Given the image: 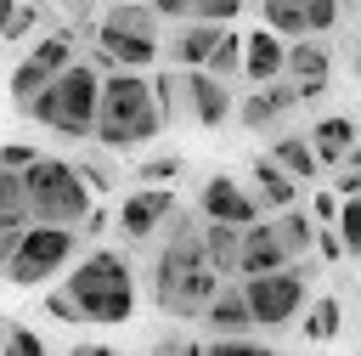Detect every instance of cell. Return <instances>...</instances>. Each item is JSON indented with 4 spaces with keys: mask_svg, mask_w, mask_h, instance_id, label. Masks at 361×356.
<instances>
[{
    "mask_svg": "<svg viewBox=\"0 0 361 356\" xmlns=\"http://www.w3.org/2000/svg\"><path fill=\"white\" fill-rule=\"evenodd\" d=\"M214 288H220V271L203 254V226L186 209H175L169 215V243H164L158 271H152V299H158L164 316H203Z\"/></svg>",
    "mask_w": 361,
    "mask_h": 356,
    "instance_id": "obj_1",
    "label": "cell"
},
{
    "mask_svg": "<svg viewBox=\"0 0 361 356\" xmlns=\"http://www.w3.org/2000/svg\"><path fill=\"white\" fill-rule=\"evenodd\" d=\"M158 130H169L158 90L147 79V68H107L102 73V113H96V147L118 153L135 141H152Z\"/></svg>",
    "mask_w": 361,
    "mask_h": 356,
    "instance_id": "obj_2",
    "label": "cell"
},
{
    "mask_svg": "<svg viewBox=\"0 0 361 356\" xmlns=\"http://www.w3.org/2000/svg\"><path fill=\"white\" fill-rule=\"evenodd\" d=\"M96 113H102V68L85 62V57H73L34 96V107L23 119H34V124H45V130H56L68 141H96Z\"/></svg>",
    "mask_w": 361,
    "mask_h": 356,
    "instance_id": "obj_3",
    "label": "cell"
},
{
    "mask_svg": "<svg viewBox=\"0 0 361 356\" xmlns=\"http://www.w3.org/2000/svg\"><path fill=\"white\" fill-rule=\"evenodd\" d=\"M62 288L73 294L79 316H85V322H102V328L130 322V311H135V277H130V260L113 254V249H90V254L73 266V277H68Z\"/></svg>",
    "mask_w": 361,
    "mask_h": 356,
    "instance_id": "obj_4",
    "label": "cell"
},
{
    "mask_svg": "<svg viewBox=\"0 0 361 356\" xmlns=\"http://www.w3.org/2000/svg\"><path fill=\"white\" fill-rule=\"evenodd\" d=\"M28 181V203H34V220H56V226H85V215L96 209V186L85 181L79 164L68 158H34L23 170Z\"/></svg>",
    "mask_w": 361,
    "mask_h": 356,
    "instance_id": "obj_5",
    "label": "cell"
},
{
    "mask_svg": "<svg viewBox=\"0 0 361 356\" xmlns=\"http://www.w3.org/2000/svg\"><path fill=\"white\" fill-rule=\"evenodd\" d=\"M158 6H107L96 23V62L102 68H152L158 62Z\"/></svg>",
    "mask_w": 361,
    "mask_h": 356,
    "instance_id": "obj_6",
    "label": "cell"
},
{
    "mask_svg": "<svg viewBox=\"0 0 361 356\" xmlns=\"http://www.w3.org/2000/svg\"><path fill=\"white\" fill-rule=\"evenodd\" d=\"M79 237L85 232H73V226H56V220H34L28 232H23V243H17V254H11V266L0 271L11 288H45L51 277H62V266L79 254Z\"/></svg>",
    "mask_w": 361,
    "mask_h": 356,
    "instance_id": "obj_7",
    "label": "cell"
},
{
    "mask_svg": "<svg viewBox=\"0 0 361 356\" xmlns=\"http://www.w3.org/2000/svg\"><path fill=\"white\" fill-rule=\"evenodd\" d=\"M305 260H288V266H276V271H259V277H243V294H248V305H254V328L259 333H282L288 322H299V311H305Z\"/></svg>",
    "mask_w": 361,
    "mask_h": 356,
    "instance_id": "obj_8",
    "label": "cell"
},
{
    "mask_svg": "<svg viewBox=\"0 0 361 356\" xmlns=\"http://www.w3.org/2000/svg\"><path fill=\"white\" fill-rule=\"evenodd\" d=\"M73 57H79V51H73V40H68V34H45V40H39V45H34L17 68H11V96H17V113H28V107H34V96H39V90H45V85H51V79L73 62Z\"/></svg>",
    "mask_w": 361,
    "mask_h": 356,
    "instance_id": "obj_9",
    "label": "cell"
},
{
    "mask_svg": "<svg viewBox=\"0 0 361 356\" xmlns=\"http://www.w3.org/2000/svg\"><path fill=\"white\" fill-rule=\"evenodd\" d=\"M259 198L237 181V175H226V170H214L203 186H197V215L203 220H231V226H254L259 220Z\"/></svg>",
    "mask_w": 361,
    "mask_h": 356,
    "instance_id": "obj_10",
    "label": "cell"
},
{
    "mask_svg": "<svg viewBox=\"0 0 361 356\" xmlns=\"http://www.w3.org/2000/svg\"><path fill=\"white\" fill-rule=\"evenodd\" d=\"M175 209H180V203H175V192H169V186H135V192L118 203V232H124L130 243H141V237L164 232Z\"/></svg>",
    "mask_w": 361,
    "mask_h": 356,
    "instance_id": "obj_11",
    "label": "cell"
},
{
    "mask_svg": "<svg viewBox=\"0 0 361 356\" xmlns=\"http://www.w3.org/2000/svg\"><path fill=\"white\" fill-rule=\"evenodd\" d=\"M180 73H186V107H192V124L220 130V124L237 113V102H231V79H220V73H209V68H180Z\"/></svg>",
    "mask_w": 361,
    "mask_h": 356,
    "instance_id": "obj_12",
    "label": "cell"
},
{
    "mask_svg": "<svg viewBox=\"0 0 361 356\" xmlns=\"http://www.w3.org/2000/svg\"><path fill=\"white\" fill-rule=\"evenodd\" d=\"M305 96H299V85L282 73V79H271V85H254V96H243L237 102V119H243V130H271L282 113H293Z\"/></svg>",
    "mask_w": 361,
    "mask_h": 356,
    "instance_id": "obj_13",
    "label": "cell"
},
{
    "mask_svg": "<svg viewBox=\"0 0 361 356\" xmlns=\"http://www.w3.org/2000/svg\"><path fill=\"white\" fill-rule=\"evenodd\" d=\"M282 73H288V40L276 28H265V23L254 34H243V79L248 85H271Z\"/></svg>",
    "mask_w": 361,
    "mask_h": 356,
    "instance_id": "obj_14",
    "label": "cell"
},
{
    "mask_svg": "<svg viewBox=\"0 0 361 356\" xmlns=\"http://www.w3.org/2000/svg\"><path fill=\"white\" fill-rule=\"evenodd\" d=\"M327 73H333V57H327V45H316V34L288 40V79L299 85L305 102H316L327 90Z\"/></svg>",
    "mask_w": 361,
    "mask_h": 356,
    "instance_id": "obj_15",
    "label": "cell"
},
{
    "mask_svg": "<svg viewBox=\"0 0 361 356\" xmlns=\"http://www.w3.org/2000/svg\"><path fill=\"white\" fill-rule=\"evenodd\" d=\"M293 254H288V243L276 237V226L259 215L254 226H243V249H237V277H259V271H276V266H288Z\"/></svg>",
    "mask_w": 361,
    "mask_h": 356,
    "instance_id": "obj_16",
    "label": "cell"
},
{
    "mask_svg": "<svg viewBox=\"0 0 361 356\" xmlns=\"http://www.w3.org/2000/svg\"><path fill=\"white\" fill-rule=\"evenodd\" d=\"M220 34H226V23L186 17V23L175 28V40H169V57H175V68H209V57H214Z\"/></svg>",
    "mask_w": 361,
    "mask_h": 356,
    "instance_id": "obj_17",
    "label": "cell"
},
{
    "mask_svg": "<svg viewBox=\"0 0 361 356\" xmlns=\"http://www.w3.org/2000/svg\"><path fill=\"white\" fill-rule=\"evenodd\" d=\"M203 322H209L214 333H259V328H254V305H248L243 283H220V288H214V299H209V311H203Z\"/></svg>",
    "mask_w": 361,
    "mask_h": 356,
    "instance_id": "obj_18",
    "label": "cell"
},
{
    "mask_svg": "<svg viewBox=\"0 0 361 356\" xmlns=\"http://www.w3.org/2000/svg\"><path fill=\"white\" fill-rule=\"evenodd\" d=\"M248 175H254V198H259L265 209H288V203H293V192H299V175H293V170H282L271 153H259V158L248 164Z\"/></svg>",
    "mask_w": 361,
    "mask_h": 356,
    "instance_id": "obj_19",
    "label": "cell"
},
{
    "mask_svg": "<svg viewBox=\"0 0 361 356\" xmlns=\"http://www.w3.org/2000/svg\"><path fill=\"white\" fill-rule=\"evenodd\" d=\"M237 249H243V226L231 220H203V254L220 277H237Z\"/></svg>",
    "mask_w": 361,
    "mask_h": 356,
    "instance_id": "obj_20",
    "label": "cell"
},
{
    "mask_svg": "<svg viewBox=\"0 0 361 356\" xmlns=\"http://www.w3.org/2000/svg\"><path fill=\"white\" fill-rule=\"evenodd\" d=\"M271 158H276L282 170H293L299 181H316V170H322V153H316L310 136H276V141H271Z\"/></svg>",
    "mask_w": 361,
    "mask_h": 356,
    "instance_id": "obj_21",
    "label": "cell"
},
{
    "mask_svg": "<svg viewBox=\"0 0 361 356\" xmlns=\"http://www.w3.org/2000/svg\"><path fill=\"white\" fill-rule=\"evenodd\" d=\"M0 226H34L28 181H23V170H6V164H0Z\"/></svg>",
    "mask_w": 361,
    "mask_h": 356,
    "instance_id": "obj_22",
    "label": "cell"
},
{
    "mask_svg": "<svg viewBox=\"0 0 361 356\" xmlns=\"http://www.w3.org/2000/svg\"><path fill=\"white\" fill-rule=\"evenodd\" d=\"M310 141H316L322 164H350V147H355V124H350V119H316Z\"/></svg>",
    "mask_w": 361,
    "mask_h": 356,
    "instance_id": "obj_23",
    "label": "cell"
},
{
    "mask_svg": "<svg viewBox=\"0 0 361 356\" xmlns=\"http://www.w3.org/2000/svg\"><path fill=\"white\" fill-rule=\"evenodd\" d=\"M259 23H265V28H276L282 40L310 34V23H305V0H265V6H259Z\"/></svg>",
    "mask_w": 361,
    "mask_h": 356,
    "instance_id": "obj_24",
    "label": "cell"
},
{
    "mask_svg": "<svg viewBox=\"0 0 361 356\" xmlns=\"http://www.w3.org/2000/svg\"><path fill=\"white\" fill-rule=\"evenodd\" d=\"M271 226H276V237L288 243V254H293V260H305V254H310V243H316L310 215H299V209L288 203V209H276V220H271Z\"/></svg>",
    "mask_w": 361,
    "mask_h": 356,
    "instance_id": "obj_25",
    "label": "cell"
},
{
    "mask_svg": "<svg viewBox=\"0 0 361 356\" xmlns=\"http://www.w3.org/2000/svg\"><path fill=\"white\" fill-rule=\"evenodd\" d=\"M338 322H344V311H338V299H333V294L310 299V316L299 322V328H305V345H327V339L338 333Z\"/></svg>",
    "mask_w": 361,
    "mask_h": 356,
    "instance_id": "obj_26",
    "label": "cell"
},
{
    "mask_svg": "<svg viewBox=\"0 0 361 356\" xmlns=\"http://www.w3.org/2000/svg\"><path fill=\"white\" fill-rule=\"evenodd\" d=\"M152 90H158V107H164L169 124H175V119H192V107H186V73H158Z\"/></svg>",
    "mask_w": 361,
    "mask_h": 356,
    "instance_id": "obj_27",
    "label": "cell"
},
{
    "mask_svg": "<svg viewBox=\"0 0 361 356\" xmlns=\"http://www.w3.org/2000/svg\"><path fill=\"white\" fill-rule=\"evenodd\" d=\"M209 73H220V79H243V34H220V45H214V57H209Z\"/></svg>",
    "mask_w": 361,
    "mask_h": 356,
    "instance_id": "obj_28",
    "label": "cell"
},
{
    "mask_svg": "<svg viewBox=\"0 0 361 356\" xmlns=\"http://www.w3.org/2000/svg\"><path fill=\"white\" fill-rule=\"evenodd\" d=\"M34 23H39V6H23V0H0V40H23Z\"/></svg>",
    "mask_w": 361,
    "mask_h": 356,
    "instance_id": "obj_29",
    "label": "cell"
},
{
    "mask_svg": "<svg viewBox=\"0 0 361 356\" xmlns=\"http://www.w3.org/2000/svg\"><path fill=\"white\" fill-rule=\"evenodd\" d=\"M338 237H344V254H361V192H350L344 203H338Z\"/></svg>",
    "mask_w": 361,
    "mask_h": 356,
    "instance_id": "obj_30",
    "label": "cell"
},
{
    "mask_svg": "<svg viewBox=\"0 0 361 356\" xmlns=\"http://www.w3.org/2000/svg\"><path fill=\"white\" fill-rule=\"evenodd\" d=\"M0 350H6V356H45V339H39L34 328H23V322H6Z\"/></svg>",
    "mask_w": 361,
    "mask_h": 356,
    "instance_id": "obj_31",
    "label": "cell"
},
{
    "mask_svg": "<svg viewBox=\"0 0 361 356\" xmlns=\"http://www.w3.org/2000/svg\"><path fill=\"white\" fill-rule=\"evenodd\" d=\"M265 339H271V333H265ZM265 339H254V333H214L209 350H214V356H259Z\"/></svg>",
    "mask_w": 361,
    "mask_h": 356,
    "instance_id": "obj_32",
    "label": "cell"
},
{
    "mask_svg": "<svg viewBox=\"0 0 361 356\" xmlns=\"http://www.w3.org/2000/svg\"><path fill=\"white\" fill-rule=\"evenodd\" d=\"M102 153H107V147H102ZM102 153H96V147H85V158H79V170H85V181H90L96 192H113V164H107Z\"/></svg>",
    "mask_w": 361,
    "mask_h": 356,
    "instance_id": "obj_33",
    "label": "cell"
},
{
    "mask_svg": "<svg viewBox=\"0 0 361 356\" xmlns=\"http://www.w3.org/2000/svg\"><path fill=\"white\" fill-rule=\"evenodd\" d=\"M186 164H180V153H152V158H141V181H175Z\"/></svg>",
    "mask_w": 361,
    "mask_h": 356,
    "instance_id": "obj_34",
    "label": "cell"
},
{
    "mask_svg": "<svg viewBox=\"0 0 361 356\" xmlns=\"http://www.w3.org/2000/svg\"><path fill=\"white\" fill-rule=\"evenodd\" d=\"M305 23H310V34L322 40V34L338 23V0H305Z\"/></svg>",
    "mask_w": 361,
    "mask_h": 356,
    "instance_id": "obj_35",
    "label": "cell"
},
{
    "mask_svg": "<svg viewBox=\"0 0 361 356\" xmlns=\"http://www.w3.org/2000/svg\"><path fill=\"white\" fill-rule=\"evenodd\" d=\"M248 0H192V17H209V23H231Z\"/></svg>",
    "mask_w": 361,
    "mask_h": 356,
    "instance_id": "obj_36",
    "label": "cell"
},
{
    "mask_svg": "<svg viewBox=\"0 0 361 356\" xmlns=\"http://www.w3.org/2000/svg\"><path fill=\"white\" fill-rule=\"evenodd\" d=\"M34 158H39V147H28V141H6V147H0V164H6V170H28Z\"/></svg>",
    "mask_w": 361,
    "mask_h": 356,
    "instance_id": "obj_37",
    "label": "cell"
},
{
    "mask_svg": "<svg viewBox=\"0 0 361 356\" xmlns=\"http://www.w3.org/2000/svg\"><path fill=\"white\" fill-rule=\"evenodd\" d=\"M45 311H51V316H62V322H85V316H79V305H73V294H68V288H56V294H45Z\"/></svg>",
    "mask_w": 361,
    "mask_h": 356,
    "instance_id": "obj_38",
    "label": "cell"
},
{
    "mask_svg": "<svg viewBox=\"0 0 361 356\" xmlns=\"http://www.w3.org/2000/svg\"><path fill=\"white\" fill-rule=\"evenodd\" d=\"M310 215H316L322 226H333V220H338V198H333V192H316V198H310Z\"/></svg>",
    "mask_w": 361,
    "mask_h": 356,
    "instance_id": "obj_39",
    "label": "cell"
},
{
    "mask_svg": "<svg viewBox=\"0 0 361 356\" xmlns=\"http://www.w3.org/2000/svg\"><path fill=\"white\" fill-rule=\"evenodd\" d=\"M23 232H28V226H0V271L11 266V254H17V243H23Z\"/></svg>",
    "mask_w": 361,
    "mask_h": 356,
    "instance_id": "obj_40",
    "label": "cell"
},
{
    "mask_svg": "<svg viewBox=\"0 0 361 356\" xmlns=\"http://www.w3.org/2000/svg\"><path fill=\"white\" fill-rule=\"evenodd\" d=\"M338 192H344V198H350V192H361V164H350V170L338 175Z\"/></svg>",
    "mask_w": 361,
    "mask_h": 356,
    "instance_id": "obj_41",
    "label": "cell"
},
{
    "mask_svg": "<svg viewBox=\"0 0 361 356\" xmlns=\"http://www.w3.org/2000/svg\"><path fill=\"white\" fill-rule=\"evenodd\" d=\"M164 17H192V0H152Z\"/></svg>",
    "mask_w": 361,
    "mask_h": 356,
    "instance_id": "obj_42",
    "label": "cell"
},
{
    "mask_svg": "<svg viewBox=\"0 0 361 356\" xmlns=\"http://www.w3.org/2000/svg\"><path fill=\"white\" fill-rule=\"evenodd\" d=\"M102 226H107V209H90V215H85V237H96Z\"/></svg>",
    "mask_w": 361,
    "mask_h": 356,
    "instance_id": "obj_43",
    "label": "cell"
},
{
    "mask_svg": "<svg viewBox=\"0 0 361 356\" xmlns=\"http://www.w3.org/2000/svg\"><path fill=\"white\" fill-rule=\"evenodd\" d=\"M152 350H192V345H186V339H180V333H164V339H158V345H152Z\"/></svg>",
    "mask_w": 361,
    "mask_h": 356,
    "instance_id": "obj_44",
    "label": "cell"
},
{
    "mask_svg": "<svg viewBox=\"0 0 361 356\" xmlns=\"http://www.w3.org/2000/svg\"><path fill=\"white\" fill-rule=\"evenodd\" d=\"M56 6H62L68 17H85V11H90V0H56Z\"/></svg>",
    "mask_w": 361,
    "mask_h": 356,
    "instance_id": "obj_45",
    "label": "cell"
},
{
    "mask_svg": "<svg viewBox=\"0 0 361 356\" xmlns=\"http://www.w3.org/2000/svg\"><path fill=\"white\" fill-rule=\"evenodd\" d=\"M355 79H361V40H355Z\"/></svg>",
    "mask_w": 361,
    "mask_h": 356,
    "instance_id": "obj_46",
    "label": "cell"
},
{
    "mask_svg": "<svg viewBox=\"0 0 361 356\" xmlns=\"http://www.w3.org/2000/svg\"><path fill=\"white\" fill-rule=\"evenodd\" d=\"M350 164H361V147H350Z\"/></svg>",
    "mask_w": 361,
    "mask_h": 356,
    "instance_id": "obj_47",
    "label": "cell"
},
{
    "mask_svg": "<svg viewBox=\"0 0 361 356\" xmlns=\"http://www.w3.org/2000/svg\"><path fill=\"white\" fill-rule=\"evenodd\" d=\"M0 333H6V316H0Z\"/></svg>",
    "mask_w": 361,
    "mask_h": 356,
    "instance_id": "obj_48",
    "label": "cell"
}]
</instances>
